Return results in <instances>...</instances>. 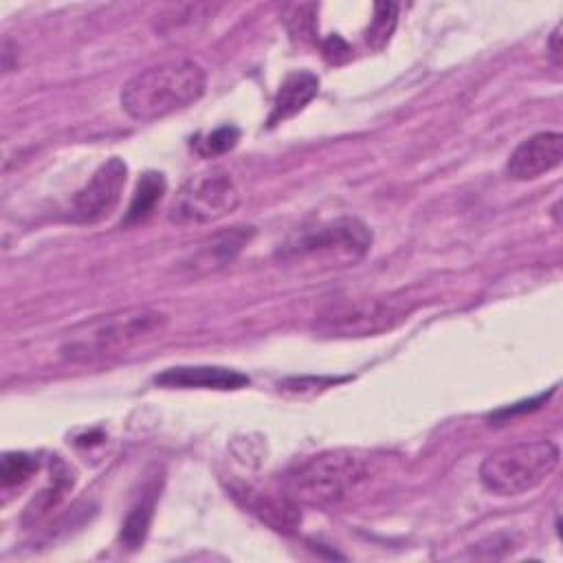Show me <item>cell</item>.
<instances>
[{"mask_svg":"<svg viewBox=\"0 0 563 563\" xmlns=\"http://www.w3.org/2000/svg\"><path fill=\"white\" fill-rule=\"evenodd\" d=\"M169 317L154 306H128L73 325L59 341V354L73 363H95L130 352L161 336Z\"/></svg>","mask_w":563,"mask_h":563,"instance_id":"6da1fadb","label":"cell"},{"mask_svg":"<svg viewBox=\"0 0 563 563\" xmlns=\"http://www.w3.org/2000/svg\"><path fill=\"white\" fill-rule=\"evenodd\" d=\"M205 86L202 66L194 59L176 57L130 77L121 88L119 101L134 121H156L196 103L205 95Z\"/></svg>","mask_w":563,"mask_h":563,"instance_id":"7a4b0ae2","label":"cell"},{"mask_svg":"<svg viewBox=\"0 0 563 563\" xmlns=\"http://www.w3.org/2000/svg\"><path fill=\"white\" fill-rule=\"evenodd\" d=\"M372 462L358 451L330 449L297 462L286 475V490L299 504L339 508L372 479Z\"/></svg>","mask_w":563,"mask_h":563,"instance_id":"3957f363","label":"cell"},{"mask_svg":"<svg viewBox=\"0 0 563 563\" xmlns=\"http://www.w3.org/2000/svg\"><path fill=\"white\" fill-rule=\"evenodd\" d=\"M369 227L354 216H341L297 231L282 244L277 255L288 268L321 273L354 266L369 253Z\"/></svg>","mask_w":563,"mask_h":563,"instance_id":"277c9868","label":"cell"},{"mask_svg":"<svg viewBox=\"0 0 563 563\" xmlns=\"http://www.w3.org/2000/svg\"><path fill=\"white\" fill-rule=\"evenodd\" d=\"M559 466V446L550 440H523L501 446L479 464V482L499 497L539 488Z\"/></svg>","mask_w":563,"mask_h":563,"instance_id":"5b68a950","label":"cell"},{"mask_svg":"<svg viewBox=\"0 0 563 563\" xmlns=\"http://www.w3.org/2000/svg\"><path fill=\"white\" fill-rule=\"evenodd\" d=\"M413 306L407 295L339 299L314 314V330L328 339L376 336L400 325L411 314Z\"/></svg>","mask_w":563,"mask_h":563,"instance_id":"8992f818","label":"cell"},{"mask_svg":"<svg viewBox=\"0 0 563 563\" xmlns=\"http://www.w3.org/2000/svg\"><path fill=\"white\" fill-rule=\"evenodd\" d=\"M240 189L233 176L222 167H211L187 178L174 196L167 218L174 224H209L235 211Z\"/></svg>","mask_w":563,"mask_h":563,"instance_id":"52a82bcc","label":"cell"},{"mask_svg":"<svg viewBox=\"0 0 563 563\" xmlns=\"http://www.w3.org/2000/svg\"><path fill=\"white\" fill-rule=\"evenodd\" d=\"M128 183V165L112 156L101 163L70 202V218L79 224H95L108 218L121 202Z\"/></svg>","mask_w":563,"mask_h":563,"instance_id":"ba28073f","label":"cell"},{"mask_svg":"<svg viewBox=\"0 0 563 563\" xmlns=\"http://www.w3.org/2000/svg\"><path fill=\"white\" fill-rule=\"evenodd\" d=\"M563 158V136L561 132H537L521 141L508 156L506 174L515 180H534L554 167Z\"/></svg>","mask_w":563,"mask_h":563,"instance_id":"9c48e42d","label":"cell"},{"mask_svg":"<svg viewBox=\"0 0 563 563\" xmlns=\"http://www.w3.org/2000/svg\"><path fill=\"white\" fill-rule=\"evenodd\" d=\"M253 233V227H231L218 231L202 240L183 264L194 275L216 273L238 257V253L251 242Z\"/></svg>","mask_w":563,"mask_h":563,"instance_id":"30bf717a","label":"cell"},{"mask_svg":"<svg viewBox=\"0 0 563 563\" xmlns=\"http://www.w3.org/2000/svg\"><path fill=\"white\" fill-rule=\"evenodd\" d=\"M163 387L172 389H240L249 383V376L229 369V367H211V365H189V367H169L161 376L154 378Z\"/></svg>","mask_w":563,"mask_h":563,"instance_id":"8fae6325","label":"cell"},{"mask_svg":"<svg viewBox=\"0 0 563 563\" xmlns=\"http://www.w3.org/2000/svg\"><path fill=\"white\" fill-rule=\"evenodd\" d=\"M319 92V77L312 75L310 70H295L290 73L273 101V110L268 117V125H277L297 112H301Z\"/></svg>","mask_w":563,"mask_h":563,"instance_id":"7c38bea8","label":"cell"},{"mask_svg":"<svg viewBox=\"0 0 563 563\" xmlns=\"http://www.w3.org/2000/svg\"><path fill=\"white\" fill-rule=\"evenodd\" d=\"M249 508L262 521H266L273 530H279V532H292L301 523V510L288 493L284 495L253 493L249 495Z\"/></svg>","mask_w":563,"mask_h":563,"instance_id":"4fadbf2b","label":"cell"},{"mask_svg":"<svg viewBox=\"0 0 563 563\" xmlns=\"http://www.w3.org/2000/svg\"><path fill=\"white\" fill-rule=\"evenodd\" d=\"M165 189H167V183H165L163 174L145 172L136 183V189H134V196L130 200L123 224L128 227V224H139L143 220H147L154 213L156 205L161 202Z\"/></svg>","mask_w":563,"mask_h":563,"instance_id":"5bb4252c","label":"cell"},{"mask_svg":"<svg viewBox=\"0 0 563 563\" xmlns=\"http://www.w3.org/2000/svg\"><path fill=\"white\" fill-rule=\"evenodd\" d=\"M37 471V460L29 453H4L0 464V482L2 488H20L24 486Z\"/></svg>","mask_w":563,"mask_h":563,"instance_id":"9a60e30c","label":"cell"},{"mask_svg":"<svg viewBox=\"0 0 563 563\" xmlns=\"http://www.w3.org/2000/svg\"><path fill=\"white\" fill-rule=\"evenodd\" d=\"M396 18H398V7L391 2H378L374 4V18L365 31V42L372 48H383L396 26Z\"/></svg>","mask_w":563,"mask_h":563,"instance_id":"2e32d148","label":"cell"},{"mask_svg":"<svg viewBox=\"0 0 563 563\" xmlns=\"http://www.w3.org/2000/svg\"><path fill=\"white\" fill-rule=\"evenodd\" d=\"M152 510H154V501L152 499H141L130 510V515L125 517V523L121 528V541L128 548H136L145 539L147 528H150V519H152Z\"/></svg>","mask_w":563,"mask_h":563,"instance_id":"e0dca14e","label":"cell"},{"mask_svg":"<svg viewBox=\"0 0 563 563\" xmlns=\"http://www.w3.org/2000/svg\"><path fill=\"white\" fill-rule=\"evenodd\" d=\"M68 473L64 471V473H57L55 477H53V484L48 486V488H44L33 501H31V506L26 508V519H37V517H42V515H46L48 510H53L59 501H62V497L66 495V490L70 488V479L66 477Z\"/></svg>","mask_w":563,"mask_h":563,"instance_id":"ac0fdd59","label":"cell"},{"mask_svg":"<svg viewBox=\"0 0 563 563\" xmlns=\"http://www.w3.org/2000/svg\"><path fill=\"white\" fill-rule=\"evenodd\" d=\"M238 139H240L238 128L224 125V128H218L211 134H207L202 141H198V150L205 156H216V154L231 150L238 143Z\"/></svg>","mask_w":563,"mask_h":563,"instance_id":"d6986e66","label":"cell"},{"mask_svg":"<svg viewBox=\"0 0 563 563\" xmlns=\"http://www.w3.org/2000/svg\"><path fill=\"white\" fill-rule=\"evenodd\" d=\"M548 53H550V59L554 66L561 64V24L554 26L550 40H548Z\"/></svg>","mask_w":563,"mask_h":563,"instance_id":"ffe728a7","label":"cell"},{"mask_svg":"<svg viewBox=\"0 0 563 563\" xmlns=\"http://www.w3.org/2000/svg\"><path fill=\"white\" fill-rule=\"evenodd\" d=\"M323 53H325V57H328V59L336 62V55H339V53L347 55V46H345V42H343L341 37H336V35H334V37H330V40H328V44L323 46Z\"/></svg>","mask_w":563,"mask_h":563,"instance_id":"44dd1931","label":"cell"}]
</instances>
